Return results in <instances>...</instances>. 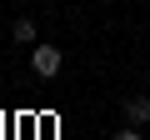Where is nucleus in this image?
Instances as JSON below:
<instances>
[{"label": "nucleus", "mask_w": 150, "mask_h": 140, "mask_svg": "<svg viewBox=\"0 0 150 140\" xmlns=\"http://www.w3.org/2000/svg\"><path fill=\"white\" fill-rule=\"evenodd\" d=\"M60 65H65V55H60V45H35L30 50V70L40 80H50V75H60Z\"/></svg>", "instance_id": "f257e3e1"}, {"label": "nucleus", "mask_w": 150, "mask_h": 140, "mask_svg": "<svg viewBox=\"0 0 150 140\" xmlns=\"http://www.w3.org/2000/svg\"><path fill=\"white\" fill-rule=\"evenodd\" d=\"M110 140H140V130H135V125H125V130H115Z\"/></svg>", "instance_id": "20e7f679"}, {"label": "nucleus", "mask_w": 150, "mask_h": 140, "mask_svg": "<svg viewBox=\"0 0 150 140\" xmlns=\"http://www.w3.org/2000/svg\"><path fill=\"white\" fill-rule=\"evenodd\" d=\"M10 35H15L20 45H35V25H30V20H15V30H10Z\"/></svg>", "instance_id": "7ed1b4c3"}, {"label": "nucleus", "mask_w": 150, "mask_h": 140, "mask_svg": "<svg viewBox=\"0 0 150 140\" xmlns=\"http://www.w3.org/2000/svg\"><path fill=\"white\" fill-rule=\"evenodd\" d=\"M125 120H130V125H145V120H150V100H145V95H130V100H125Z\"/></svg>", "instance_id": "f03ea898"}]
</instances>
